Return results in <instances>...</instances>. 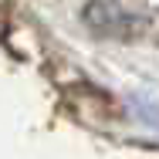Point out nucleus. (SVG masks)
<instances>
[{
  "instance_id": "1",
  "label": "nucleus",
  "mask_w": 159,
  "mask_h": 159,
  "mask_svg": "<svg viewBox=\"0 0 159 159\" xmlns=\"http://www.w3.org/2000/svg\"><path fill=\"white\" fill-rule=\"evenodd\" d=\"M85 24L98 34H122L129 27V14L122 10L119 0H88Z\"/></svg>"
}]
</instances>
